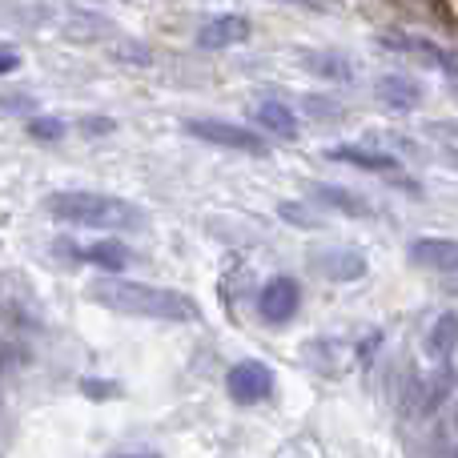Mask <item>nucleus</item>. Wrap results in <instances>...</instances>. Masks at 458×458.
<instances>
[{
    "label": "nucleus",
    "mask_w": 458,
    "mask_h": 458,
    "mask_svg": "<svg viewBox=\"0 0 458 458\" xmlns=\"http://www.w3.org/2000/svg\"><path fill=\"white\" fill-rule=\"evenodd\" d=\"M89 301L105 306L109 314L125 318H153V322H198L201 310L193 298L177 290H161V285L125 282V277H109V282L89 285Z\"/></svg>",
    "instance_id": "1"
},
{
    "label": "nucleus",
    "mask_w": 458,
    "mask_h": 458,
    "mask_svg": "<svg viewBox=\"0 0 458 458\" xmlns=\"http://www.w3.org/2000/svg\"><path fill=\"white\" fill-rule=\"evenodd\" d=\"M45 214L53 222L69 225H89V229H141L145 214L125 198L113 193H93V190H61L45 198Z\"/></svg>",
    "instance_id": "2"
},
{
    "label": "nucleus",
    "mask_w": 458,
    "mask_h": 458,
    "mask_svg": "<svg viewBox=\"0 0 458 458\" xmlns=\"http://www.w3.org/2000/svg\"><path fill=\"white\" fill-rule=\"evenodd\" d=\"M185 133L198 137V141H206V145L233 149V153H253V157H261V153H266V137L253 133V129H245V125H237V121L198 117V121H185Z\"/></svg>",
    "instance_id": "3"
},
{
    "label": "nucleus",
    "mask_w": 458,
    "mask_h": 458,
    "mask_svg": "<svg viewBox=\"0 0 458 458\" xmlns=\"http://www.w3.org/2000/svg\"><path fill=\"white\" fill-rule=\"evenodd\" d=\"M225 390H229V398H233V403L258 406V403H266V398L274 394V370H269L266 362L245 358V362H237L233 370L225 374Z\"/></svg>",
    "instance_id": "4"
},
{
    "label": "nucleus",
    "mask_w": 458,
    "mask_h": 458,
    "mask_svg": "<svg viewBox=\"0 0 458 458\" xmlns=\"http://www.w3.org/2000/svg\"><path fill=\"white\" fill-rule=\"evenodd\" d=\"M298 306H301V285L293 282V277H274V282H266L258 293V314L266 318L269 326L290 322V318L298 314Z\"/></svg>",
    "instance_id": "5"
},
{
    "label": "nucleus",
    "mask_w": 458,
    "mask_h": 458,
    "mask_svg": "<svg viewBox=\"0 0 458 458\" xmlns=\"http://www.w3.org/2000/svg\"><path fill=\"white\" fill-rule=\"evenodd\" d=\"M414 266L435 274H458V237H419L411 245Z\"/></svg>",
    "instance_id": "6"
},
{
    "label": "nucleus",
    "mask_w": 458,
    "mask_h": 458,
    "mask_svg": "<svg viewBox=\"0 0 458 458\" xmlns=\"http://www.w3.org/2000/svg\"><path fill=\"white\" fill-rule=\"evenodd\" d=\"M242 40H250V21L237 13L214 16V21H206L198 32L201 48H233V45H242Z\"/></svg>",
    "instance_id": "7"
},
{
    "label": "nucleus",
    "mask_w": 458,
    "mask_h": 458,
    "mask_svg": "<svg viewBox=\"0 0 458 458\" xmlns=\"http://www.w3.org/2000/svg\"><path fill=\"white\" fill-rule=\"evenodd\" d=\"M330 161H342V165H354L366 169V174H394L398 157L394 153H382V149H362V145H330L326 149Z\"/></svg>",
    "instance_id": "8"
},
{
    "label": "nucleus",
    "mask_w": 458,
    "mask_h": 458,
    "mask_svg": "<svg viewBox=\"0 0 458 458\" xmlns=\"http://www.w3.org/2000/svg\"><path fill=\"white\" fill-rule=\"evenodd\" d=\"M378 101L390 105L394 113H406V109H419L422 89L414 85L411 77H403V72H386V77L378 81Z\"/></svg>",
    "instance_id": "9"
},
{
    "label": "nucleus",
    "mask_w": 458,
    "mask_h": 458,
    "mask_svg": "<svg viewBox=\"0 0 458 458\" xmlns=\"http://www.w3.org/2000/svg\"><path fill=\"white\" fill-rule=\"evenodd\" d=\"M318 269H322L330 282H358V277L366 274V261H362V253H354V250H334L318 261Z\"/></svg>",
    "instance_id": "10"
},
{
    "label": "nucleus",
    "mask_w": 458,
    "mask_h": 458,
    "mask_svg": "<svg viewBox=\"0 0 458 458\" xmlns=\"http://www.w3.org/2000/svg\"><path fill=\"white\" fill-rule=\"evenodd\" d=\"M310 193H314L322 206L338 209V214H346V217H370V201H362L358 193H350V190H338V185H314Z\"/></svg>",
    "instance_id": "11"
},
{
    "label": "nucleus",
    "mask_w": 458,
    "mask_h": 458,
    "mask_svg": "<svg viewBox=\"0 0 458 458\" xmlns=\"http://www.w3.org/2000/svg\"><path fill=\"white\" fill-rule=\"evenodd\" d=\"M81 258H85L89 266L105 269V274H121V269L129 266V250L121 242H93L81 250Z\"/></svg>",
    "instance_id": "12"
},
{
    "label": "nucleus",
    "mask_w": 458,
    "mask_h": 458,
    "mask_svg": "<svg viewBox=\"0 0 458 458\" xmlns=\"http://www.w3.org/2000/svg\"><path fill=\"white\" fill-rule=\"evenodd\" d=\"M458 346V314H438L435 326L427 330V354L446 358Z\"/></svg>",
    "instance_id": "13"
},
{
    "label": "nucleus",
    "mask_w": 458,
    "mask_h": 458,
    "mask_svg": "<svg viewBox=\"0 0 458 458\" xmlns=\"http://www.w3.org/2000/svg\"><path fill=\"white\" fill-rule=\"evenodd\" d=\"M258 121H261V129H269V133H277V137H298V117H293V109L282 101H261Z\"/></svg>",
    "instance_id": "14"
},
{
    "label": "nucleus",
    "mask_w": 458,
    "mask_h": 458,
    "mask_svg": "<svg viewBox=\"0 0 458 458\" xmlns=\"http://www.w3.org/2000/svg\"><path fill=\"white\" fill-rule=\"evenodd\" d=\"M310 72H322V77H330V81H354V69H350L342 56H334V53H310L306 61Z\"/></svg>",
    "instance_id": "15"
},
{
    "label": "nucleus",
    "mask_w": 458,
    "mask_h": 458,
    "mask_svg": "<svg viewBox=\"0 0 458 458\" xmlns=\"http://www.w3.org/2000/svg\"><path fill=\"white\" fill-rule=\"evenodd\" d=\"M277 214H282L290 225H301V229H322V222H318V217L310 214L306 206H298V201H282V206H277Z\"/></svg>",
    "instance_id": "16"
},
{
    "label": "nucleus",
    "mask_w": 458,
    "mask_h": 458,
    "mask_svg": "<svg viewBox=\"0 0 458 458\" xmlns=\"http://www.w3.org/2000/svg\"><path fill=\"white\" fill-rule=\"evenodd\" d=\"M29 133L37 137V141H56V137H64V125L56 117H32L29 121Z\"/></svg>",
    "instance_id": "17"
},
{
    "label": "nucleus",
    "mask_w": 458,
    "mask_h": 458,
    "mask_svg": "<svg viewBox=\"0 0 458 458\" xmlns=\"http://www.w3.org/2000/svg\"><path fill=\"white\" fill-rule=\"evenodd\" d=\"M16 64H21V56H16L13 48H0V77H4V72H13Z\"/></svg>",
    "instance_id": "18"
},
{
    "label": "nucleus",
    "mask_w": 458,
    "mask_h": 458,
    "mask_svg": "<svg viewBox=\"0 0 458 458\" xmlns=\"http://www.w3.org/2000/svg\"><path fill=\"white\" fill-rule=\"evenodd\" d=\"M81 129H89V133H109V129H113V121H105V117H89Z\"/></svg>",
    "instance_id": "19"
},
{
    "label": "nucleus",
    "mask_w": 458,
    "mask_h": 458,
    "mask_svg": "<svg viewBox=\"0 0 458 458\" xmlns=\"http://www.w3.org/2000/svg\"><path fill=\"white\" fill-rule=\"evenodd\" d=\"M0 109H29L24 97H0Z\"/></svg>",
    "instance_id": "20"
},
{
    "label": "nucleus",
    "mask_w": 458,
    "mask_h": 458,
    "mask_svg": "<svg viewBox=\"0 0 458 458\" xmlns=\"http://www.w3.org/2000/svg\"><path fill=\"white\" fill-rule=\"evenodd\" d=\"M125 458H157V454H125Z\"/></svg>",
    "instance_id": "21"
},
{
    "label": "nucleus",
    "mask_w": 458,
    "mask_h": 458,
    "mask_svg": "<svg viewBox=\"0 0 458 458\" xmlns=\"http://www.w3.org/2000/svg\"><path fill=\"white\" fill-rule=\"evenodd\" d=\"M454 458H458V454H454Z\"/></svg>",
    "instance_id": "22"
}]
</instances>
